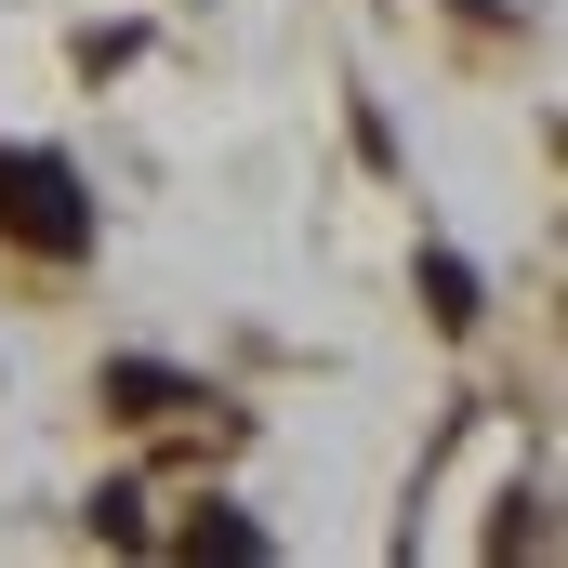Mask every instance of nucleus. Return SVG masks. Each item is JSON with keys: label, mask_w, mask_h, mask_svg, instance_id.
I'll list each match as a JSON object with an SVG mask.
<instances>
[{"label": "nucleus", "mask_w": 568, "mask_h": 568, "mask_svg": "<svg viewBox=\"0 0 568 568\" xmlns=\"http://www.w3.org/2000/svg\"><path fill=\"white\" fill-rule=\"evenodd\" d=\"M0 239L40 252V265L93 252V185H80L67 159H40V145H0Z\"/></svg>", "instance_id": "f257e3e1"}, {"label": "nucleus", "mask_w": 568, "mask_h": 568, "mask_svg": "<svg viewBox=\"0 0 568 568\" xmlns=\"http://www.w3.org/2000/svg\"><path fill=\"white\" fill-rule=\"evenodd\" d=\"M172 397H185V384H172L159 357H120V371H106V410H120V424H159Z\"/></svg>", "instance_id": "f03ea898"}, {"label": "nucleus", "mask_w": 568, "mask_h": 568, "mask_svg": "<svg viewBox=\"0 0 568 568\" xmlns=\"http://www.w3.org/2000/svg\"><path fill=\"white\" fill-rule=\"evenodd\" d=\"M185 556H225V568H252V556H265V529H252V516H225V503H199V516H185Z\"/></svg>", "instance_id": "7ed1b4c3"}, {"label": "nucleus", "mask_w": 568, "mask_h": 568, "mask_svg": "<svg viewBox=\"0 0 568 568\" xmlns=\"http://www.w3.org/2000/svg\"><path fill=\"white\" fill-rule=\"evenodd\" d=\"M424 304L463 331V317H476V265H463V252H424Z\"/></svg>", "instance_id": "20e7f679"}]
</instances>
